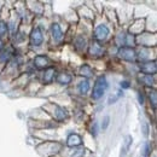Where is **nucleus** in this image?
Returning <instances> with one entry per match:
<instances>
[{
    "label": "nucleus",
    "instance_id": "1",
    "mask_svg": "<svg viewBox=\"0 0 157 157\" xmlns=\"http://www.w3.org/2000/svg\"><path fill=\"white\" fill-rule=\"evenodd\" d=\"M42 109L50 115L52 121H55V123H65L70 118V111L65 106L59 105L57 103H47L42 106Z\"/></svg>",
    "mask_w": 157,
    "mask_h": 157
},
{
    "label": "nucleus",
    "instance_id": "2",
    "mask_svg": "<svg viewBox=\"0 0 157 157\" xmlns=\"http://www.w3.org/2000/svg\"><path fill=\"white\" fill-rule=\"evenodd\" d=\"M109 90V81L106 75L104 74H99L98 76L94 78L93 81V86L91 87V92H90V97L92 100L97 101L100 100L105 96L106 91Z\"/></svg>",
    "mask_w": 157,
    "mask_h": 157
},
{
    "label": "nucleus",
    "instance_id": "3",
    "mask_svg": "<svg viewBox=\"0 0 157 157\" xmlns=\"http://www.w3.org/2000/svg\"><path fill=\"white\" fill-rule=\"evenodd\" d=\"M45 42V30L44 28L36 24L33 25L28 34V45L30 48H40Z\"/></svg>",
    "mask_w": 157,
    "mask_h": 157
},
{
    "label": "nucleus",
    "instance_id": "4",
    "mask_svg": "<svg viewBox=\"0 0 157 157\" xmlns=\"http://www.w3.org/2000/svg\"><path fill=\"white\" fill-rule=\"evenodd\" d=\"M111 36V29L109 27L108 23L105 22H100L97 23L92 30V40L97 41L99 44H105Z\"/></svg>",
    "mask_w": 157,
    "mask_h": 157
},
{
    "label": "nucleus",
    "instance_id": "5",
    "mask_svg": "<svg viewBox=\"0 0 157 157\" xmlns=\"http://www.w3.org/2000/svg\"><path fill=\"white\" fill-rule=\"evenodd\" d=\"M48 34H50V40L53 46H59L63 44L65 39V33L62 28V24L59 22H52L48 27Z\"/></svg>",
    "mask_w": 157,
    "mask_h": 157
},
{
    "label": "nucleus",
    "instance_id": "6",
    "mask_svg": "<svg viewBox=\"0 0 157 157\" xmlns=\"http://www.w3.org/2000/svg\"><path fill=\"white\" fill-rule=\"evenodd\" d=\"M115 55L121 62H124L128 64H136L137 63V48L136 47L121 46V47L116 48Z\"/></svg>",
    "mask_w": 157,
    "mask_h": 157
},
{
    "label": "nucleus",
    "instance_id": "7",
    "mask_svg": "<svg viewBox=\"0 0 157 157\" xmlns=\"http://www.w3.org/2000/svg\"><path fill=\"white\" fill-rule=\"evenodd\" d=\"M86 55H87L88 58L94 59V60L101 59L106 55V47H105L103 44H99L97 41L91 40V41L88 42V47H87Z\"/></svg>",
    "mask_w": 157,
    "mask_h": 157
},
{
    "label": "nucleus",
    "instance_id": "8",
    "mask_svg": "<svg viewBox=\"0 0 157 157\" xmlns=\"http://www.w3.org/2000/svg\"><path fill=\"white\" fill-rule=\"evenodd\" d=\"M63 147L64 145L60 144L59 141H45V143H41L40 146H38V151L40 154L42 152V155L48 157L57 155L63 150Z\"/></svg>",
    "mask_w": 157,
    "mask_h": 157
},
{
    "label": "nucleus",
    "instance_id": "9",
    "mask_svg": "<svg viewBox=\"0 0 157 157\" xmlns=\"http://www.w3.org/2000/svg\"><path fill=\"white\" fill-rule=\"evenodd\" d=\"M53 65L52 64V59L48 57V55L46 53H39L35 55L32 59V69L35 71H42L45 69H47L48 67Z\"/></svg>",
    "mask_w": 157,
    "mask_h": 157
},
{
    "label": "nucleus",
    "instance_id": "10",
    "mask_svg": "<svg viewBox=\"0 0 157 157\" xmlns=\"http://www.w3.org/2000/svg\"><path fill=\"white\" fill-rule=\"evenodd\" d=\"M138 74L141 75H150V76H156L157 73V64L155 59L147 60V62H141L137 64Z\"/></svg>",
    "mask_w": 157,
    "mask_h": 157
},
{
    "label": "nucleus",
    "instance_id": "11",
    "mask_svg": "<svg viewBox=\"0 0 157 157\" xmlns=\"http://www.w3.org/2000/svg\"><path fill=\"white\" fill-rule=\"evenodd\" d=\"M57 73H58V70L55 65H51L47 69L42 70L40 73V83H42L44 86H50V85L55 83V78H56Z\"/></svg>",
    "mask_w": 157,
    "mask_h": 157
},
{
    "label": "nucleus",
    "instance_id": "12",
    "mask_svg": "<svg viewBox=\"0 0 157 157\" xmlns=\"http://www.w3.org/2000/svg\"><path fill=\"white\" fill-rule=\"evenodd\" d=\"M88 40L85 34H78L73 39V48L78 55H86L88 47Z\"/></svg>",
    "mask_w": 157,
    "mask_h": 157
},
{
    "label": "nucleus",
    "instance_id": "13",
    "mask_svg": "<svg viewBox=\"0 0 157 157\" xmlns=\"http://www.w3.org/2000/svg\"><path fill=\"white\" fill-rule=\"evenodd\" d=\"M64 145L67 149H75V147L83 146V138L78 132H69L65 137Z\"/></svg>",
    "mask_w": 157,
    "mask_h": 157
},
{
    "label": "nucleus",
    "instance_id": "14",
    "mask_svg": "<svg viewBox=\"0 0 157 157\" xmlns=\"http://www.w3.org/2000/svg\"><path fill=\"white\" fill-rule=\"evenodd\" d=\"M73 81H74V74L68 70L58 71L56 75V78H55V83L60 87H68L73 83Z\"/></svg>",
    "mask_w": 157,
    "mask_h": 157
},
{
    "label": "nucleus",
    "instance_id": "15",
    "mask_svg": "<svg viewBox=\"0 0 157 157\" xmlns=\"http://www.w3.org/2000/svg\"><path fill=\"white\" fill-rule=\"evenodd\" d=\"M78 75L81 78H86V80H91L96 76V71L92 68L91 64L88 63H82L78 69Z\"/></svg>",
    "mask_w": 157,
    "mask_h": 157
},
{
    "label": "nucleus",
    "instance_id": "16",
    "mask_svg": "<svg viewBox=\"0 0 157 157\" xmlns=\"http://www.w3.org/2000/svg\"><path fill=\"white\" fill-rule=\"evenodd\" d=\"M137 80H138V82H139V85H140L143 88L151 90V88H155V86H156V76H150V75H141V74H139Z\"/></svg>",
    "mask_w": 157,
    "mask_h": 157
},
{
    "label": "nucleus",
    "instance_id": "17",
    "mask_svg": "<svg viewBox=\"0 0 157 157\" xmlns=\"http://www.w3.org/2000/svg\"><path fill=\"white\" fill-rule=\"evenodd\" d=\"M91 80H86V78H81L76 83V92H78V96L81 97H86L90 94L91 92Z\"/></svg>",
    "mask_w": 157,
    "mask_h": 157
},
{
    "label": "nucleus",
    "instance_id": "18",
    "mask_svg": "<svg viewBox=\"0 0 157 157\" xmlns=\"http://www.w3.org/2000/svg\"><path fill=\"white\" fill-rule=\"evenodd\" d=\"M10 39H11V41H12L10 45H11L12 47L16 48L17 46H20V45H22V44L25 42V40L28 39V35H27L23 30H20V29H18L15 34H12V35L10 36Z\"/></svg>",
    "mask_w": 157,
    "mask_h": 157
},
{
    "label": "nucleus",
    "instance_id": "19",
    "mask_svg": "<svg viewBox=\"0 0 157 157\" xmlns=\"http://www.w3.org/2000/svg\"><path fill=\"white\" fill-rule=\"evenodd\" d=\"M63 152H65L64 157H87V149L85 146H80L75 149H65L62 150Z\"/></svg>",
    "mask_w": 157,
    "mask_h": 157
},
{
    "label": "nucleus",
    "instance_id": "20",
    "mask_svg": "<svg viewBox=\"0 0 157 157\" xmlns=\"http://www.w3.org/2000/svg\"><path fill=\"white\" fill-rule=\"evenodd\" d=\"M132 144H133V137L131 134L126 136L123 139V143H122V146H121V152H120V157H126L128 155L131 147H132Z\"/></svg>",
    "mask_w": 157,
    "mask_h": 157
},
{
    "label": "nucleus",
    "instance_id": "21",
    "mask_svg": "<svg viewBox=\"0 0 157 157\" xmlns=\"http://www.w3.org/2000/svg\"><path fill=\"white\" fill-rule=\"evenodd\" d=\"M146 94V99L149 101V105H150V109L152 111H156V106H157V92L155 88H151L147 91Z\"/></svg>",
    "mask_w": 157,
    "mask_h": 157
},
{
    "label": "nucleus",
    "instance_id": "22",
    "mask_svg": "<svg viewBox=\"0 0 157 157\" xmlns=\"http://www.w3.org/2000/svg\"><path fill=\"white\" fill-rule=\"evenodd\" d=\"M126 34H127V30L121 29L120 32L116 33V35L114 36V45L116 46V48H117V47H121V46H124Z\"/></svg>",
    "mask_w": 157,
    "mask_h": 157
},
{
    "label": "nucleus",
    "instance_id": "23",
    "mask_svg": "<svg viewBox=\"0 0 157 157\" xmlns=\"http://www.w3.org/2000/svg\"><path fill=\"white\" fill-rule=\"evenodd\" d=\"M10 36V30H9V25L7 22L2 18H0V39H5Z\"/></svg>",
    "mask_w": 157,
    "mask_h": 157
},
{
    "label": "nucleus",
    "instance_id": "24",
    "mask_svg": "<svg viewBox=\"0 0 157 157\" xmlns=\"http://www.w3.org/2000/svg\"><path fill=\"white\" fill-rule=\"evenodd\" d=\"M88 132H90V134H91L93 138L98 137L99 132H100V127H99L98 121L94 120V121L91 123V126H90V128H88Z\"/></svg>",
    "mask_w": 157,
    "mask_h": 157
},
{
    "label": "nucleus",
    "instance_id": "25",
    "mask_svg": "<svg viewBox=\"0 0 157 157\" xmlns=\"http://www.w3.org/2000/svg\"><path fill=\"white\" fill-rule=\"evenodd\" d=\"M151 152H152V145L150 141H145L143 144V147H141V156L143 157H150L151 156Z\"/></svg>",
    "mask_w": 157,
    "mask_h": 157
},
{
    "label": "nucleus",
    "instance_id": "26",
    "mask_svg": "<svg viewBox=\"0 0 157 157\" xmlns=\"http://www.w3.org/2000/svg\"><path fill=\"white\" fill-rule=\"evenodd\" d=\"M109 126H110V116L105 115V116H103L101 121H100V124H99L100 131H106L109 128Z\"/></svg>",
    "mask_w": 157,
    "mask_h": 157
},
{
    "label": "nucleus",
    "instance_id": "27",
    "mask_svg": "<svg viewBox=\"0 0 157 157\" xmlns=\"http://www.w3.org/2000/svg\"><path fill=\"white\" fill-rule=\"evenodd\" d=\"M121 97H123V91H121V90H117L113 96H110V98L108 100V104H114L116 100L121 98Z\"/></svg>",
    "mask_w": 157,
    "mask_h": 157
},
{
    "label": "nucleus",
    "instance_id": "28",
    "mask_svg": "<svg viewBox=\"0 0 157 157\" xmlns=\"http://www.w3.org/2000/svg\"><path fill=\"white\" fill-rule=\"evenodd\" d=\"M137 98L138 103L140 105H145V101H146V94L144 92V90H138L137 91Z\"/></svg>",
    "mask_w": 157,
    "mask_h": 157
},
{
    "label": "nucleus",
    "instance_id": "29",
    "mask_svg": "<svg viewBox=\"0 0 157 157\" xmlns=\"http://www.w3.org/2000/svg\"><path fill=\"white\" fill-rule=\"evenodd\" d=\"M132 87V82L127 78H123L120 81V90L121 91H126V90H129Z\"/></svg>",
    "mask_w": 157,
    "mask_h": 157
},
{
    "label": "nucleus",
    "instance_id": "30",
    "mask_svg": "<svg viewBox=\"0 0 157 157\" xmlns=\"http://www.w3.org/2000/svg\"><path fill=\"white\" fill-rule=\"evenodd\" d=\"M141 132H143V134H144L145 137H147V136H149V132H150V127H149V124H147L146 122H144V123L141 124Z\"/></svg>",
    "mask_w": 157,
    "mask_h": 157
},
{
    "label": "nucleus",
    "instance_id": "31",
    "mask_svg": "<svg viewBox=\"0 0 157 157\" xmlns=\"http://www.w3.org/2000/svg\"><path fill=\"white\" fill-rule=\"evenodd\" d=\"M4 47H5V41L2 39H0V51H1Z\"/></svg>",
    "mask_w": 157,
    "mask_h": 157
},
{
    "label": "nucleus",
    "instance_id": "32",
    "mask_svg": "<svg viewBox=\"0 0 157 157\" xmlns=\"http://www.w3.org/2000/svg\"><path fill=\"white\" fill-rule=\"evenodd\" d=\"M0 9H1V6H0Z\"/></svg>",
    "mask_w": 157,
    "mask_h": 157
}]
</instances>
